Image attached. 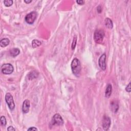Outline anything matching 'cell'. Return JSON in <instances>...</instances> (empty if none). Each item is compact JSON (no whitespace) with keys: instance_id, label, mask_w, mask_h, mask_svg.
<instances>
[{"instance_id":"20","label":"cell","mask_w":131,"mask_h":131,"mask_svg":"<svg viewBox=\"0 0 131 131\" xmlns=\"http://www.w3.org/2000/svg\"><path fill=\"white\" fill-rule=\"evenodd\" d=\"M131 82H130V83L129 84V85L126 87V88H125V90L127 92H131Z\"/></svg>"},{"instance_id":"10","label":"cell","mask_w":131,"mask_h":131,"mask_svg":"<svg viewBox=\"0 0 131 131\" xmlns=\"http://www.w3.org/2000/svg\"><path fill=\"white\" fill-rule=\"evenodd\" d=\"M110 105H111V109L112 111L114 113H117L119 108L118 102L115 100L112 101L110 104Z\"/></svg>"},{"instance_id":"17","label":"cell","mask_w":131,"mask_h":131,"mask_svg":"<svg viewBox=\"0 0 131 131\" xmlns=\"http://www.w3.org/2000/svg\"><path fill=\"white\" fill-rule=\"evenodd\" d=\"M13 1L12 0H5L4 1V5L6 7H10L13 4Z\"/></svg>"},{"instance_id":"7","label":"cell","mask_w":131,"mask_h":131,"mask_svg":"<svg viewBox=\"0 0 131 131\" xmlns=\"http://www.w3.org/2000/svg\"><path fill=\"white\" fill-rule=\"evenodd\" d=\"M111 119L107 116H104L103 120V127L105 131H108L111 125Z\"/></svg>"},{"instance_id":"14","label":"cell","mask_w":131,"mask_h":131,"mask_svg":"<svg viewBox=\"0 0 131 131\" xmlns=\"http://www.w3.org/2000/svg\"><path fill=\"white\" fill-rule=\"evenodd\" d=\"M9 43H10V41H9L8 38H3L2 40H1V42H0V46L2 47H5L9 45Z\"/></svg>"},{"instance_id":"6","label":"cell","mask_w":131,"mask_h":131,"mask_svg":"<svg viewBox=\"0 0 131 131\" xmlns=\"http://www.w3.org/2000/svg\"><path fill=\"white\" fill-rule=\"evenodd\" d=\"M13 70V67L10 64H5L1 67L2 72L4 74H11Z\"/></svg>"},{"instance_id":"19","label":"cell","mask_w":131,"mask_h":131,"mask_svg":"<svg viewBox=\"0 0 131 131\" xmlns=\"http://www.w3.org/2000/svg\"><path fill=\"white\" fill-rule=\"evenodd\" d=\"M0 120H1V124L3 126H5L6 125V117L4 116H2L1 117V118H0Z\"/></svg>"},{"instance_id":"12","label":"cell","mask_w":131,"mask_h":131,"mask_svg":"<svg viewBox=\"0 0 131 131\" xmlns=\"http://www.w3.org/2000/svg\"><path fill=\"white\" fill-rule=\"evenodd\" d=\"M20 53V50L18 48H12L9 51V53L11 56L15 57L17 56Z\"/></svg>"},{"instance_id":"2","label":"cell","mask_w":131,"mask_h":131,"mask_svg":"<svg viewBox=\"0 0 131 131\" xmlns=\"http://www.w3.org/2000/svg\"><path fill=\"white\" fill-rule=\"evenodd\" d=\"M105 32L103 30H97L94 34V41L97 44H101L103 42L105 37Z\"/></svg>"},{"instance_id":"15","label":"cell","mask_w":131,"mask_h":131,"mask_svg":"<svg viewBox=\"0 0 131 131\" xmlns=\"http://www.w3.org/2000/svg\"><path fill=\"white\" fill-rule=\"evenodd\" d=\"M38 73L35 71H31L30 73H29V74H28V79L30 80L36 79L38 77Z\"/></svg>"},{"instance_id":"8","label":"cell","mask_w":131,"mask_h":131,"mask_svg":"<svg viewBox=\"0 0 131 131\" xmlns=\"http://www.w3.org/2000/svg\"><path fill=\"white\" fill-rule=\"evenodd\" d=\"M105 60H106V55L104 53V54L100 56L98 60L99 66L100 68L104 71H105L106 70Z\"/></svg>"},{"instance_id":"3","label":"cell","mask_w":131,"mask_h":131,"mask_svg":"<svg viewBox=\"0 0 131 131\" xmlns=\"http://www.w3.org/2000/svg\"><path fill=\"white\" fill-rule=\"evenodd\" d=\"M37 13L36 11H32L25 17V20L28 24H33L37 18Z\"/></svg>"},{"instance_id":"1","label":"cell","mask_w":131,"mask_h":131,"mask_svg":"<svg viewBox=\"0 0 131 131\" xmlns=\"http://www.w3.org/2000/svg\"><path fill=\"white\" fill-rule=\"evenodd\" d=\"M71 67L73 73L76 77H79L81 69V64L79 60L76 59V58L73 59L71 62Z\"/></svg>"},{"instance_id":"23","label":"cell","mask_w":131,"mask_h":131,"mask_svg":"<svg viewBox=\"0 0 131 131\" xmlns=\"http://www.w3.org/2000/svg\"><path fill=\"white\" fill-rule=\"evenodd\" d=\"M97 10L98 13H101V10H102V8L100 6H98L97 8Z\"/></svg>"},{"instance_id":"18","label":"cell","mask_w":131,"mask_h":131,"mask_svg":"<svg viewBox=\"0 0 131 131\" xmlns=\"http://www.w3.org/2000/svg\"><path fill=\"white\" fill-rule=\"evenodd\" d=\"M76 43H77V36H74V37L73 38V42L72 43V46H71L72 50L75 49L76 45Z\"/></svg>"},{"instance_id":"9","label":"cell","mask_w":131,"mask_h":131,"mask_svg":"<svg viewBox=\"0 0 131 131\" xmlns=\"http://www.w3.org/2000/svg\"><path fill=\"white\" fill-rule=\"evenodd\" d=\"M30 106V101L28 99H26L24 100L22 106L23 112L25 114L28 113L29 112V111Z\"/></svg>"},{"instance_id":"11","label":"cell","mask_w":131,"mask_h":131,"mask_svg":"<svg viewBox=\"0 0 131 131\" xmlns=\"http://www.w3.org/2000/svg\"><path fill=\"white\" fill-rule=\"evenodd\" d=\"M112 92V86L111 84H108L106 87L105 91V97L106 98H109Z\"/></svg>"},{"instance_id":"25","label":"cell","mask_w":131,"mask_h":131,"mask_svg":"<svg viewBox=\"0 0 131 131\" xmlns=\"http://www.w3.org/2000/svg\"><path fill=\"white\" fill-rule=\"evenodd\" d=\"M24 2L26 4H29L32 2V0H25V1H24Z\"/></svg>"},{"instance_id":"22","label":"cell","mask_w":131,"mask_h":131,"mask_svg":"<svg viewBox=\"0 0 131 131\" xmlns=\"http://www.w3.org/2000/svg\"><path fill=\"white\" fill-rule=\"evenodd\" d=\"M7 130L9 131H16V129H14L12 126H10L7 128Z\"/></svg>"},{"instance_id":"5","label":"cell","mask_w":131,"mask_h":131,"mask_svg":"<svg viewBox=\"0 0 131 131\" xmlns=\"http://www.w3.org/2000/svg\"><path fill=\"white\" fill-rule=\"evenodd\" d=\"M5 100L10 110L13 111L15 108V104L14 103V100L11 94L9 93H7L5 95Z\"/></svg>"},{"instance_id":"13","label":"cell","mask_w":131,"mask_h":131,"mask_svg":"<svg viewBox=\"0 0 131 131\" xmlns=\"http://www.w3.org/2000/svg\"><path fill=\"white\" fill-rule=\"evenodd\" d=\"M105 26L106 27H107L109 29H112L113 27V23L112 21L109 18H106L105 21Z\"/></svg>"},{"instance_id":"16","label":"cell","mask_w":131,"mask_h":131,"mask_svg":"<svg viewBox=\"0 0 131 131\" xmlns=\"http://www.w3.org/2000/svg\"><path fill=\"white\" fill-rule=\"evenodd\" d=\"M42 45V43L37 40H34L32 42V47L33 48H36L40 47Z\"/></svg>"},{"instance_id":"24","label":"cell","mask_w":131,"mask_h":131,"mask_svg":"<svg viewBox=\"0 0 131 131\" xmlns=\"http://www.w3.org/2000/svg\"><path fill=\"white\" fill-rule=\"evenodd\" d=\"M28 131H37V129L35 127H30L28 129Z\"/></svg>"},{"instance_id":"4","label":"cell","mask_w":131,"mask_h":131,"mask_svg":"<svg viewBox=\"0 0 131 131\" xmlns=\"http://www.w3.org/2000/svg\"><path fill=\"white\" fill-rule=\"evenodd\" d=\"M64 120L61 116L59 114H55L52 118L51 121V124L53 125H59L61 126L64 124Z\"/></svg>"},{"instance_id":"21","label":"cell","mask_w":131,"mask_h":131,"mask_svg":"<svg viewBox=\"0 0 131 131\" xmlns=\"http://www.w3.org/2000/svg\"><path fill=\"white\" fill-rule=\"evenodd\" d=\"M76 3L80 5H84L85 4V1H82V0H79V1H76Z\"/></svg>"}]
</instances>
